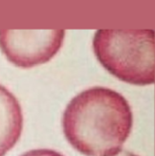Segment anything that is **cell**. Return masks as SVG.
<instances>
[{"label": "cell", "instance_id": "5b68a950", "mask_svg": "<svg viewBox=\"0 0 155 156\" xmlns=\"http://www.w3.org/2000/svg\"><path fill=\"white\" fill-rule=\"evenodd\" d=\"M20 156H64V155L54 150H49V148H38V150L29 151Z\"/></svg>", "mask_w": 155, "mask_h": 156}, {"label": "cell", "instance_id": "8992f818", "mask_svg": "<svg viewBox=\"0 0 155 156\" xmlns=\"http://www.w3.org/2000/svg\"><path fill=\"white\" fill-rule=\"evenodd\" d=\"M113 156H138V155L134 154V153H132V152H130V151H127L122 150L121 151H119L117 154L113 155Z\"/></svg>", "mask_w": 155, "mask_h": 156}, {"label": "cell", "instance_id": "277c9868", "mask_svg": "<svg viewBox=\"0 0 155 156\" xmlns=\"http://www.w3.org/2000/svg\"><path fill=\"white\" fill-rule=\"evenodd\" d=\"M23 129L22 108L8 88L0 84V156L16 145Z\"/></svg>", "mask_w": 155, "mask_h": 156}, {"label": "cell", "instance_id": "3957f363", "mask_svg": "<svg viewBox=\"0 0 155 156\" xmlns=\"http://www.w3.org/2000/svg\"><path fill=\"white\" fill-rule=\"evenodd\" d=\"M64 30H0V50L16 67L28 69L48 62L63 44Z\"/></svg>", "mask_w": 155, "mask_h": 156}, {"label": "cell", "instance_id": "6da1fadb", "mask_svg": "<svg viewBox=\"0 0 155 156\" xmlns=\"http://www.w3.org/2000/svg\"><path fill=\"white\" fill-rule=\"evenodd\" d=\"M62 126L68 143L85 156H113L133 126V113L122 94L104 86L79 93L67 105Z\"/></svg>", "mask_w": 155, "mask_h": 156}, {"label": "cell", "instance_id": "7a4b0ae2", "mask_svg": "<svg viewBox=\"0 0 155 156\" xmlns=\"http://www.w3.org/2000/svg\"><path fill=\"white\" fill-rule=\"evenodd\" d=\"M92 46L99 62L118 80L138 86L154 83V30H98Z\"/></svg>", "mask_w": 155, "mask_h": 156}]
</instances>
